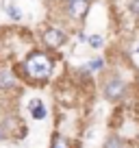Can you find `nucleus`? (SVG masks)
Wrapping results in <instances>:
<instances>
[{
	"label": "nucleus",
	"instance_id": "f257e3e1",
	"mask_svg": "<svg viewBox=\"0 0 139 148\" xmlns=\"http://www.w3.org/2000/svg\"><path fill=\"white\" fill-rule=\"evenodd\" d=\"M24 74L33 83H44L52 74V59L44 52H31L24 61Z\"/></svg>",
	"mask_w": 139,
	"mask_h": 148
},
{
	"label": "nucleus",
	"instance_id": "f03ea898",
	"mask_svg": "<svg viewBox=\"0 0 139 148\" xmlns=\"http://www.w3.org/2000/svg\"><path fill=\"white\" fill-rule=\"evenodd\" d=\"M124 81L120 79V76H111V79L107 81V85H104V98H109V100H120V98H124Z\"/></svg>",
	"mask_w": 139,
	"mask_h": 148
},
{
	"label": "nucleus",
	"instance_id": "7ed1b4c3",
	"mask_svg": "<svg viewBox=\"0 0 139 148\" xmlns=\"http://www.w3.org/2000/svg\"><path fill=\"white\" fill-rule=\"evenodd\" d=\"M42 37H44V44L50 46V48H59V46H63V44H65V33L61 31V28H55V26L46 28Z\"/></svg>",
	"mask_w": 139,
	"mask_h": 148
},
{
	"label": "nucleus",
	"instance_id": "20e7f679",
	"mask_svg": "<svg viewBox=\"0 0 139 148\" xmlns=\"http://www.w3.org/2000/svg\"><path fill=\"white\" fill-rule=\"evenodd\" d=\"M67 11L74 20H83L89 11V0H67Z\"/></svg>",
	"mask_w": 139,
	"mask_h": 148
},
{
	"label": "nucleus",
	"instance_id": "39448f33",
	"mask_svg": "<svg viewBox=\"0 0 139 148\" xmlns=\"http://www.w3.org/2000/svg\"><path fill=\"white\" fill-rule=\"evenodd\" d=\"M28 107H31V113H33L35 120H44V118H46V107H44V102L39 100V98H35Z\"/></svg>",
	"mask_w": 139,
	"mask_h": 148
},
{
	"label": "nucleus",
	"instance_id": "423d86ee",
	"mask_svg": "<svg viewBox=\"0 0 139 148\" xmlns=\"http://www.w3.org/2000/svg\"><path fill=\"white\" fill-rule=\"evenodd\" d=\"M0 87H2V89L13 87V76H11L7 70H2V72H0Z\"/></svg>",
	"mask_w": 139,
	"mask_h": 148
},
{
	"label": "nucleus",
	"instance_id": "0eeeda50",
	"mask_svg": "<svg viewBox=\"0 0 139 148\" xmlns=\"http://www.w3.org/2000/svg\"><path fill=\"white\" fill-rule=\"evenodd\" d=\"M50 148H70V142L63 137V135L57 133L55 137H52V146H50Z\"/></svg>",
	"mask_w": 139,
	"mask_h": 148
},
{
	"label": "nucleus",
	"instance_id": "6e6552de",
	"mask_svg": "<svg viewBox=\"0 0 139 148\" xmlns=\"http://www.w3.org/2000/svg\"><path fill=\"white\" fill-rule=\"evenodd\" d=\"M5 9H7V15H9L11 20H15V22H18V20H22V13H20V9H18V7L7 5V2H5Z\"/></svg>",
	"mask_w": 139,
	"mask_h": 148
},
{
	"label": "nucleus",
	"instance_id": "1a4fd4ad",
	"mask_svg": "<svg viewBox=\"0 0 139 148\" xmlns=\"http://www.w3.org/2000/svg\"><path fill=\"white\" fill-rule=\"evenodd\" d=\"M104 148H124V144H122V139L117 137V135H111V137L104 142Z\"/></svg>",
	"mask_w": 139,
	"mask_h": 148
},
{
	"label": "nucleus",
	"instance_id": "9d476101",
	"mask_svg": "<svg viewBox=\"0 0 139 148\" xmlns=\"http://www.w3.org/2000/svg\"><path fill=\"white\" fill-rule=\"evenodd\" d=\"M102 68H104V61H102V59H93V61H89V70H93V72H100Z\"/></svg>",
	"mask_w": 139,
	"mask_h": 148
},
{
	"label": "nucleus",
	"instance_id": "9b49d317",
	"mask_svg": "<svg viewBox=\"0 0 139 148\" xmlns=\"http://www.w3.org/2000/svg\"><path fill=\"white\" fill-rule=\"evenodd\" d=\"M89 46H91V48H100L102 46V37L100 35H91V37H89Z\"/></svg>",
	"mask_w": 139,
	"mask_h": 148
},
{
	"label": "nucleus",
	"instance_id": "f8f14e48",
	"mask_svg": "<svg viewBox=\"0 0 139 148\" xmlns=\"http://www.w3.org/2000/svg\"><path fill=\"white\" fill-rule=\"evenodd\" d=\"M130 11L135 15H139V0H130Z\"/></svg>",
	"mask_w": 139,
	"mask_h": 148
},
{
	"label": "nucleus",
	"instance_id": "ddd939ff",
	"mask_svg": "<svg viewBox=\"0 0 139 148\" xmlns=\"http://www.w3.org/2000/svg\"><path fill=\"white\" fill-rule=\"evenodd\" d=\"M2 137H5V133H2V129H0V139H2Z\"/></svg>",
	"mask_w": 139,
	"mask_h": 148
},
{
	"label": "nucleus",
	"instance_id": "4468645a",
	"mask_svg": "<svg viewBox=\"0 0 139 148\" xmlns=\"http://www.w3.org/2000/svg\"><path fill=\"white\" fill-rule=\"evenodd\" d=\"M137 50H139V46H137Z\"/></svg>",
	"mask_w": 139,
	"mask_h": 148
}]
</instances>
